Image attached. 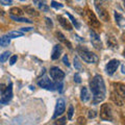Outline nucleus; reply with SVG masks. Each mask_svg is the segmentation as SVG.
<instances>
[{"label": "nucleus", "mask_w": 125, "mask_h": 125, "mask_svg": "<svg viewBox=\"0 0 125 125\" xmlns=\"http://www.w3.org/2000/svg\"><path fill=\"white\" fill-rule=\"evenodd\" d=\"M90 89L93 94V104H98L102 102L105 98V93H106V89H105L104 80L102 76L100 75H95L92 80L90 81Z\"/></svg>", "instance_id": "f257e3e1"}, {"label": "nucleus", "mask_w": 125, "mask_h": 125, "mask_svg": "<svg viewBox=\"0 0 125 125\" xmlns=\"http://www.w3.org/2000/svg\"><path fill=\"white\" fill-rule=\"evenodd\" d=\"M77 52H78V54H79V56L83 58L85 62H88V64H97L98 61H99L98 56H97L95 53L89 51V50H87V49H81L80 47H78Z\"/></svg>", "instance_id": "f03ea898"}, {"label": "nucleus", "mask_w": 125, "mask_h": 125, "mask_svg": "<svg viewBox=\"0 0 125 125\" xmlns=\"http://www.w3.org/2000/svg\"><path fill=\"white\" fill-rule=\"evenodd\" d=\"M100 118L104 121H112L113 120V109L108 103H104L101 105Z\"/></svg>", "instance_id": "7ed1b4c3"}, {"label": "nucleus", "mask_w": 125, "mask_h": 125, "mask_svg": "<svg viewBox=\"0 0 125 125\" xmlns=\"http://www.w3.org/2000/svg\"><path fill=\"white\" fill-rule=\"evenodd\" d=\"M13 98V83H10V85H7L5 91L2 93V97L0 99V105H5L10 101V99Z\"/></svg>", "instance_id": "20e7f679"}, {"label": "nucleus", "mask_w": 125, "mask_h": 125, "mask_svg": "<svg viewBox=\"0 0 125 125\" xmlns=\"http://www.w3.org/2000/svg\"><path fill=\"white\" fill-rule=\"evenodd\" d=\"M94 3H95V7H96L97 13H98V15H99V17H100L101 20H102V21H105V22L109 21V15H108V11H107V10L105 9V7H104L102 4H101V2H99V1H95Z\"/></svg>", "instance_id": "39448f33"}, {"label": "nucleus", "mask_w": 125, "mask_h": 125, "mask_svg": "<svg viewBox=\"0 0 125 125\" xmlns=\"http://www.w3.org/2000/svg\"><path fill=\"white\" fill-rule=\"evenodd\" d=\"M85 18H87L89 24L92 27H94V28H100V22L91 10H89V9L85 10Z\"/></svg>", "instance_id": "423d86ee"}, {"label": "nucleus", "mask_w": 125, "mask_h": 125, "mask_svg": "<svg viewBox=\"0 0 125 125\" xmlns=\"http://www.w3.org/2000/svg\"><path fill=\"white\" fill-rule=\"evenodd\" d=\"M49 73H50V76H51L55 81H58V83L62 81V79L65 78L64 71H62V70L58 68V67H52V68H50Z\"/></svg>", "instance_id": "0eeeda50"}, {"label": "nucleus", "mask_w": 125, "mask_h": 125, "mask_svg": "<svg viewBox=\"0 0 125 125\" xmlns=\"http://www.w3.org/2000/svg\"><path fill=\"white\" fill-rule=\"evenodd\" d=\"M65 109H66V103H65V100L62 98H60L56 102V106H55V111H54V114H53V119H55L56 117L61 116L62 113H65Z\"/></svg>", "instance_id": "6e6552de"}, {"label": "nucleus", "mask_w": 125, "mask_h": 125, "mask_svg": "<svg viewBox=\"0 0 125 125\" xmlns=\"http://www.w3.org/2000/svg\"><path fill=\"white\" fill-rule=\"evenodd\" d=\"M90 36H91V42H92V45L94 46V48L100 50L102 48V42H101L99 36L94 30L90 31Z\"/></svg>", "instance_id": "1a4fd4ad"}, {"label": "nucleus", "mask_w": 125, "mask_h": 125, "mask_svg": "<svg viewBox=\"0 0 125 125\" xmlns=\"http://www.w3.org/2000/svg\"><path fill=\"white\" fill-rule=\"evenodd\" d=\"M38 85L41 88H44V89H47V90H55V85H54L51 81H50L49 78L47 77H43V78H40L38 80Z\"/></svg>", "instance_id": "9d476101"}, {"label": "nucleus", "mask_w": 125, "mask_h": 125, "mask_svg": "<svg viewBox=\"0 0 125 125\" xmlns=\"http://www.w3.org/2000/svg\"><path fill=\"white\" fill-rule=\"evenodd\" d=\"M120 65V62L118 60H111L106 64V73L108 75H113L118 69Z\"/></svg>", "instance_id": "9b49d317"}, {"label": "nucleus", "mask_w": 125, "mask_h": 125, "mask_svg": "<svg viewBox=\"0 0 125 125\" xmlns=\"http://www.w3.org/2000/svg\"><path fill=\"white\" fill-rule=\"evenodd\" d=\"M111 99L115 104H117L118 106H123L124 104V98H122L119 94H117L115 91H113L111 93Z\"/></svg>", "instance_id": "f8f14e48"}, {"label": "nucleus", "mask_w": 125, "mask_h": 125, "mask_svg": "<svg viewBox=\"0 0 125 125\" xmlns=\"http://www.w3.org/2000/svg\"><path fill=\"white\" fill-rule=\"evenodd\" d=\"M106 43H107V46L111 49H113V50H117V49H118V47H119L118 46V42H117L116 38L114 36H112V34H107Z\"/></svg>", "instance_id": "ddd939ff"}, {"label": "nucleus", "mask_w": 125, "mask_h": 125, "mask_svg": "<svg viewBox=\"0 0 125 125\" xmlns=\"http://www.w3.org/2000/svg\"><path fill=\"white\" fill-rule=\"evenodd\" d=\"M113 87L116 90L115 92L117 94H119L122 98H124L125 97V84L122 83H113Z\"/></svg>", "instance_id": "4468645a"}, {"label": "nucleus", "mask_w": 125, "mask_h": 125, "mask_svg": "<svg viewBox=\"0 0 125 125\" xmlns=\"http://www.w3.org/2000/svg\"><path fill=\"white\" fill-rule=\"evenodd\" d=\"M57 20H58V22H60V24L64 27L65 29H67V30H72V25H71V23H70L67 19L66 18H64L62 16H57Z\"/></svg>", "instance_id": "2eb2a0df"}, {"label": "nucleus", "mask_w": 125, "mask_h": 125, "mask_svg": "<svg viewBox=\"0 0 125 125\" xmlns=\"http://www.w3.org/2000/svg\"><path fill=\"white\" fill-rule=\"evenodd\" d=\"M62 46L58 44V45H54L53 49H52V54H51V58L52 60H58V57L61 56L62 54Z\"/></svg>", "instance_id": "dca6fc26"}, {"label": "nucleus", "mask_w": 125, "mask_h": 125, "mask_svg": "<svg viewBox=\"0 0 125 125\" xmlns=\"http://www.w3.org/2000/svg\"><path fill=\"white\" fill-rule=\"evenodd\" d=\"M55 36H56V39H57L58 41H61L62 43H64V44L67 46L69 49H72V44L67 40V39L65 38V36L61 32V31H56V32H55Z\"/></svg>", "instance_id": "f3484780"}, {"label": "nucleus", "mask_w": 125, "mask_h": 125, "mask_svg": "<svg viewBox=\"0 0 125 125\" xmlns=\"http://www.w3.org/2000/svg\"><path fill=\"white\" fill-rule=\"evenodd\" d=\"M114 15H115V20H116L117 25L123 28V27L125 26V19H124V17H123V15L120 14L119 11H115Z\"/></svg>", "instance_id": "a211bd4d"}, {"label": "nucleus", "mask_w": 125, "mask_h": 125, "mask_svg": "<svg viewBox=\"0 0 125 125\" xmlns=\"http://www.w3.org/2000/svg\"><path fill=\"white\" fill-rule=\"evenodd\" d=\"M90 98H91V94H90L88 88L83 87V89H81V91H80V99H81V101L87 102V101L90 100Z\"/></svg>", "instance_id": "6ab92c4d"}, {"label": "nucleus", "mask_w": 125, "mask_h": 125, "mask_svg": "<svg viewBox=\"0 0 125 125\" xmlns=\"http://www.w3.org/2000/svg\"><path fill=\"white\" fill-rule=\"evenodd\" d=\"M10 15L13 17H21L23 15V10L20 7H11L10 10Z\"/></svg>", "instance_id": "aec40b11"}, {"label": "nucleus", "mask_w": 125, "mask_h": 125, "mask_svg": "<svg viewBox=\"0 0 125 125\" xmlns=\"http://www.w3.org/2000/svg\"><path fill=\"white\" fill-rule=\"evenodd\" d=\"M10 43V39L7 37V36H2V37H0V46H2V47L9 46Z\"/></svg>", "instance_id": "412c9836"}, {"label": "nucleus", "mask_w": 125, "mask_h": 125, "mask_svg": "<svg viewBox=\"0 0 125 125\" xmlns=\"http://www.w3.org/2000/svg\"><path fill=\"white\" fill-rule=\"evenodd\" d=\"M10 39H16V38H19V37H22L23 36V32L21 31H18V30H14V31H10L9 33L6 34Z\"/></svg>", "instance_id": "4be33fe9"}, {"label": "nucleus", "mask_w": 125, "mask_h": 125, "mask_svg": "<svg viewBox=\"0 0 125 125\" xmlns=\"http://www.w3.org/2000/svg\"><path fill=\"white\" fill-rule=\"evenodd\" d=\"M33 3H37L38 6L40 7L42 10H44V11H48L49 10V7L45 4L44 1H33Z\"/></svg>", "instance_id": "5701e85b"}, {"label": "nucleus", "mask_w": 125, "mask_h": 125, "mask_svg": "<svg viewBox=\"0 0 125 125\" xmlns=\"http://www.w3.org/2000/svg\"><path fill=\"white\" fill-rule=\"evenodd\" d=\"M24 10H25V13H27V14L30 15V16H38L39 15L37 11L33 10V7H31V6H25L24 7Z\"/></svg>", "instance_id": "b1692460"}, {"label": "nucleus", "mask_w": 125, "mask_h": 125, "mask_svg": "<svg viewBox=\"0 0 125 125\" xmlns=\"http://www.w3.org/2000/svg\"><path fill=\"white\" fill-rule=\"evenodd\" d=\"M10 52V51H4L2 54H0V62H5L7 61V58H9Z\"/></svg>", "instance_id": "393cba45"}, {"label": "nucleus", "mask_w": 125, "mask_h": 125, "mask_svg": "<svg viewBox=\"0 0 125 125\" xmlns=\"http://www.w3.org/2000/svg\"><path fill=\"white\" fill-rule=\"evenodd\" d=\"M67 16H68V17H69V19H70V20H71V21H72V23H73V25H74V26H75V27H76V28H79V27H80V24H79V23H78V21L76 20V19H75V18H74V17H73V16H72L71 14H69V13H67Z\"/></svg>", "instance_id": "a878e982"}, {"label": "nucleus", "mask_w": 125, "mask_h": 125, "mask_svg": "<svg viewBox=\"0 0 125 125\" xmlns=\"http://www.w3.org/2000/svg\"><path fill=\"white\" fill-rule=\"evenodd\" d=\"M10 18L13 19V20L17 21V22H27V23H31V21L29 19H26V18H22V17H13V16H10Z\"/></svg>", "instance_id": "bb28decb"}, {"label": "nucleus", "mask_w": 125, "mask_h": 125, "mask_svg": "<svg viewBox=\"0 0 125 125\" xmlns=\"http://www.w3.org/2000/svg\"><path fill=\"white\" fill-rule=\"evenodd\" d=\"M66 120H67L66 117H62V118L57 119L55 122H54L53 125H66Z\"/></svg>", "instance_id": "cd10ccee"}, {"label": "nucleus", "mask_w": 125, "mask_h": 125, "mask_svg": "<svg viewBox=\"0 0 125 125\" xmlns=\"http://www.w3.org/2000/svg\"><path fill=\"white\" fill-rule=\"evenodd\" d=\"M74 67H75V69H77V70H81V69H83L80 62H79V60H78L77 57H74Z\"/></svg>", "instance_id": "c85d7f7f"}, {"label": "nucleus", "mask_w": 125, "mask_h": 125, "mask_svg": "<svg viewBox=\"0 0 125 125\" xmlns=\"http://www.w3.org/2000/svg\"><path fill=\"white\" fill-rule=\"evenodd\" d=\"M50 5H51L52 7H54V9H62V7L64 6L62 3L56 2V1H51V4H50Z\"/></svg>", "instance_id": "c756f323"}, {"label": "nucleus", "mask_w": 125, "mask_h": 125, "mask_svg": "<svg viewBox=\"0 0 125 125\" xmlns=\"http://www.w3.org/2000/svg\"><path fill=\"white\" fill-rule=\"evenodd\" d=\"M45 21H46L47 27H48V28H52V27H53V23H52V20H51V19L48 18V17H46V18H45Z\"/></svg>", "instance_id": "7c9ffc66"}, {"label": "nucleus", "mask_w": 125, "mask_h": 125, "mask_svg": "<svg viewBox=\"0 0 125 125\" xmlns=\"http://www.w3.org/2000/svg\"><path fill=\"white\" fill-rule=\"evenodd\" d=\"M89 118H95V117L97 116V112L95 111V109H91V111H89Z\"/></svg>", "instance_id": "2f4dec72"}, {"label": "nucleus", "mask_w": 125, "mask_h": 125, "mask_svg": "<svg viewBox=\"0 0 125 125\" xmlns=\"http://www.w3.org/2000/svg\"><path fill=\"white\" fill-rule=\"evenodd\" d=\"M73 113H74V108H73V106L71 105V106L69 107V111H68V119H69V120H71V119H72Z\"/></svg>", "instance_id": "473e14b6"}, {"label": "nucleus", "mask_w": 125, "mask_h": 125, "mask_svg": "<svg viewBox=\"0 0 125 125\" xmlns=\"http://www.w3.org/2000/svg\"><path fill=\"white\" fill-rule=\"evenodd\" d=\"M74 81H75V83H81V77H80V75H79L78 73L74 75Z\"/></svg>", "instance_id": "72a5a7b5"}, {"label": "nucleus", "mask_w": 125, "mask_h": 125, "mask_svg": "<svg viewBox=\"0 0 125 125\" xmlns=\"http://www.w3.org/2000/svg\"><path fill=\"white\" fill-rule=\"evenodd\" d=\"M17 55H13V56H11L10 57V66H13V65H15V62H17Z\"/></svg>", "instance_id": "f704fd0d"}, {"label": "nucleus", "mask_w": 125, "mask_h": 125, "mask_svg": "<svg viewBox=\"0 0 125 125\" xmlns=\"http://www.w3.org/2000/svg\"><path fill=\"white\" fill-rule=\"evenodd\" d=\"M56 88H57V90H58V92L62 93V90H64V83H62V81H61V83L56 85Z\"/></svg>", "instance_id": "c9c22d12"}, {"label": "nucleus", "mask_w": 125, "mask_h": 125, "mask_svg": "<svg viewBox=\"0 0 125 125\" xmlns=\"http://www.w3.org/2000/svg\"><path fill=\"white\" fill-rule=\"evenodd\" d=\"M77 121H78V124H80V125H84L85 124V119L83 118V117H79V118L77 119Z\"/></svg>", "instance_id": "e433bc0d"}, {"label": "nucleus", "mask_w": 125, "mask_h": 125, "mask_svg": "<svg viewBox=\"0 0 125 125\" xmlns=\"http://www.w3.org/2000/svg\"><path fill=\"white\" fill-rule=\"evenodd\" d=\"M0 3L3 5H10L11 4V0H0Z\"/></svg>", "instance_id": "4c0bfd02"}, {"label": "nucleus", "mask_w": 125, "mask_h": 125, "mask_svg": "<svg viewBox=\"0 0 125 125\" xmlns=\"http://www.w3.org/2000/svg\"><path fill=\"white\" fill-rule=\"evenodd\" d=\"M62 62H64V64L66 65V66H70V64H69V58H68V56L67 55H65L64 57H62Z\"/></svg>", "instance_id": "58836bf2"}, {"label": "nucleus", "mask_w": 125, "mask_h": 125, "mask_svg": "<svg viewBox=\"0 0 125 125\" xmlns=\"http://www.w3.org/2000/svg\"><path fill=\"white\" fill-rule=\"evenodd\" d=\"M31 29H33L32 27H24V28H21V32H25V31H30Z\"/></svg>", "instance_id": "ea45409f"}, {"label": "nucleus", "mask_w": 125, "mask_h": 125, "mask_svg": "<svg viewBox=\"0 0 125 125\" xmlns=\"http://www.w3.org/2000/svg\"><path fill=\"white\" fill-rule=\"evenodd\" d=\"M5 89H6V85H4V84H0V92L1 93H3L5 91Z\"/></svg>", "instance_id": "a19ab883"}, {"label": "nucleus", "mask_w": 125, "mask_h": 125, "mask_svg": "<svg viewBox=\"0 0 125 125\" xmlns=\"http://www.w3.org/2000/svg\"><path fill=\"white\" fill-rule=\"evenodd\" d=\"M122 73H125V69H124V66L122 65Z\"/></svg>", "instance_id": "79ce46f5"}]
</instances>
